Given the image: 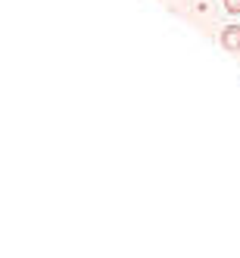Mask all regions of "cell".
<instances>
[{
  "instance_id": "cell-1",
  "label": "cell",
  "mask_w": 240,
  "mask_h": 258,
  "mask_svg": "<svg viewBox=\"0 0 240 258\" xmlns=\"http://www.w3.org/2000/svg\"><path fill=\"white\" fill-rule=\"evenodd\" d=\"M221 47L228 53H240V25H225V31H221Z\"/></svg>"
},
{
  "instance_id": "cell-2",
  "label": "cell",
  "mask_w": 240,
  "mask_h": 258,
  "mask_svg": "<svg viewBox=\"0 0 240 258\" xmlns=\"http://www.w3.org/2000/svg\"><path fill=\"white\" fill-rule=\"evenodd\" d=\"M225 10L237 16V13H240V0H225Z\"/></svg>"
}]
</instances>
